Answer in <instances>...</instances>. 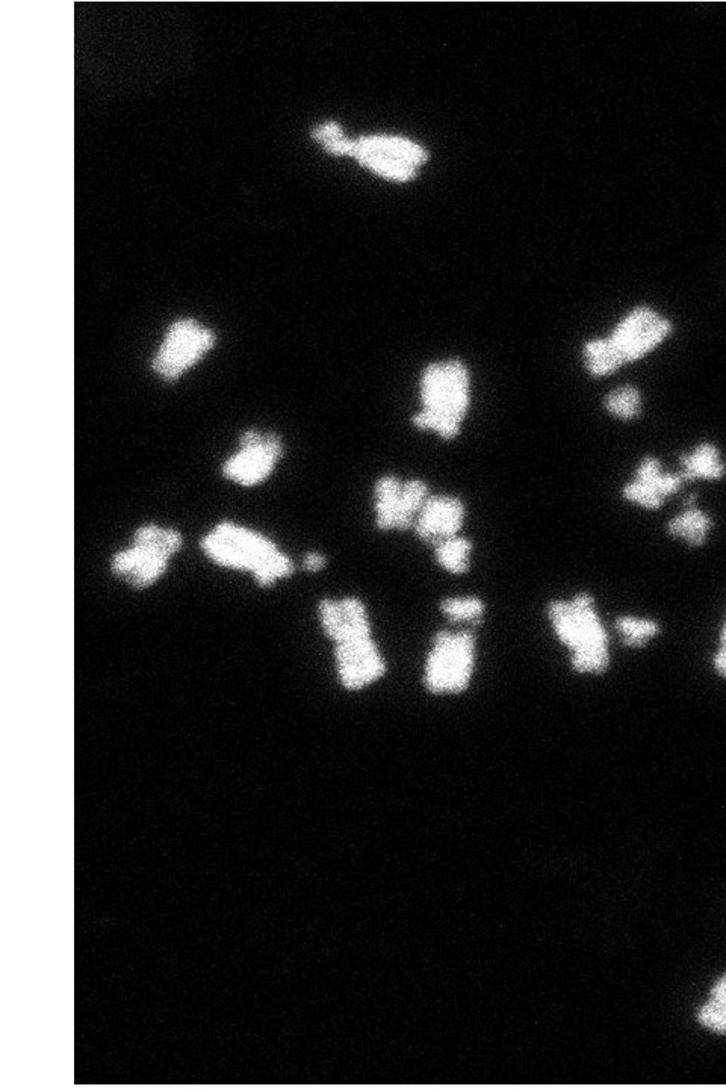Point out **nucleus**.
<instances>
[{"label": "nucleus", "mask_w": 726, "mask_h": 1089, "mask_svg": "<svg viewBox=\"0 0 726 1089\" xmlns=\"http://www.w3.org/2000/svg\"><path fill=\"white\" fill-rule=\"evenodd\" d=\"M354 156H356L362 164L373 168L377 173L392 177V179L409 180L415 176V170H413L412 165L398 161V159L386 158V156L365 152L356 153Z\"/></svg>", "instance_id": "nucleus-20"}, {"label": "nucleus", "mask_w": 726, "mask_h": 1089, "mask_svg": "<svg viewBox=\"0 0 726 1089\" xmlns=\"http://www.w3.org/2000/svg\"><path fill=\"white\" fill-rule=\"evenodd\" d=\"M326 566V557L323 554L311 553L306 556L305 568L311 572H318Z\"/></svg>", "instance_id": "nucleus-25"}, {"label": "nucleus", "mask_w": 726, "mask_h": 1089, "mask_svg": "<svg viewBox=\"0 0 726 1089\" xmlns=\"http://www.w3.org/2000/svg\"><path fill=\"white\" fill-rule=\"evenodd\" d=\"M475 639L469 633H439L427 661L426 684L435 693L468 687L474 669Z\"/></svg>", "instance_id": "nucleus-5"}, {"label": "nucleus", "mask_w": 726, "mask_h": 1089, "mask_svg": "<svg viewBox=\"0 0 726 1089\" xmlns=\"http://www.w3.org/2000/svg\"><path fill=\"white\" fill-rule=\"evenodd\" d=\"M680 468L684 481H716L726 474L722 453L711 442H702L689 453L681 454Z\"/></svg>", "instance_id": "nucleus-14"}, {"label": "nucleus", "mask_w": 726, "mask_h": 1089, "mask_svg": "<svg viewBox=\"0 0 726 1089\" xmlns=\"http://www.w3.org/2000/svg\"><path fill=\"white\" fill-rule=\"evenodd\" d=\"M684 483L686 481L680 472H664L660 460L645 457L636 469L633 480L625 486L624 497L637 506L658 510L664 501L683 488Z\"/></svg>", "instance_id": "nucleus-11"}, {"label": "nucleus", "mask_w": 726, "mask_h": 1089, "mask_svg": "<svg viewBox=\"0 0 726 1089\" xmlns=\"http://www.w3.org/2000/svg\"><path fill=\"white\" fill-rule=\"evenodd\" d=\"M698 1018L711 1031L726 1034V1003L711 1000L701 1009Z\"/></svg>", "instance_id": "nucleus-23"}, {"label": "nucleus", "mask_w": 726, "mask_h": 1089, "mask_svg": "<svg viewBox=\"0 0 726 1089\" xmlns=\"http://www.w3.org/2000/svg\"><path fill=\"white\" fill-rule=\"evenodd\" d=\"M339 677L347 689L359 690L385 674V663L371 637L336 643Z\"/></svg>", "instance_id": "nucleus-10"}, {"label": "nucleus", "mask_w": 726, "mask_h": 1089, "mask_svg": "<svg viewBox=\"0 0 726 1089\" xmlns=\"http://www.w3.org/2000/svg\"><path fill=\"white\" fill-rule=\"evenodd\" d=\"M711 996H713L714 1000H719V1002L726 1003V976H723L720 981H717V984L714 985L713 993H711Z\"/></svg>", "instance_id": "nucleus-26"}, {"label": "nucleus", "mask_w": 726, "mask_h": 1089, "mask_svg": "<svg viewBox=\"0 0 726 1089\" xmlns=\"http://www.w3.org/2000/svg\"><path fill=\"white\" fill-rule=\"evenodd\" d=\"M320 618L327 636L336 643L371 637L367 609L359 599H324L320 604Z\"/></svg>", "instance_id": "nucleus-12"}, {"label": "nucleus", "mask_w": 726, "mask_h": 1089, "mask_svg": "<svg viewBox=\"0 0 726 1089\" xmlns=\"http://www.w3.org/2000/svg\"><path fill=\"white\" fill-rule=\"evenodd\" d=\"M619 634L627 645L642 646L643 643L657 636V624L651 621H640L634 618H621L616 622Z\"/></svg>", "instance_id": "nucleus-22"}, {"label": "nucleus", "mask_w": 726, "mask_h": 1089, "mask_svg": "<svg viewBox=\"0 0 726 1089\" xmlns=\"http://www.w3.org/2000/svg\"><path fill=\"white\" fill-rule=\"evenodd\" d=\"M672 332V324L652 309L639 308L631 312L624 323L607 339L619 362H636L654 350Z\"/></svg>", "instance_id": "nucleus-9"}, {"label": "nucleus", "mask_w": 726, "mask_h": 1089, "mask_svg": "<svg viewBox=\"0 0 726 1089\" xmlns=\"http://www.w3.org/2000/svg\"><path fill=\"white\" fill-rule=\"evenodd\" d=\"M215 342L212 330L194 320H179L170 327L156 353L153 371L165 382H176L214 348Z\"/></svg>", "instance_id": "nucleus-6"}, {"label": "nucleus", "mask_w": 726, "mask_h": 1089, "mask_svg": "<svg viewBox=\"0 0 726 1089\" xmlns=\"http://www.w3.org/2000/svg\"><path fill=\"white\" fill-rule=\"evenodd\" d=\"M429 489L422 481L406 484L395 477H383L376 484L377 524L382 530H406L415 521L424 504Z\"/></svg>", "instance_id": "nucleus-8"}, {"label": "nucleus", "mask_w": 726, "mask_h": 1089, "mask_svg": "<svg viewBox=\"0 0 726 1089\" xmlns=\"http://www.w3.org/2000/svg\"><path fill=\"white\" fill-rule=\"evenodd\" d=\"M584 357H586L587 370L595 377L610 376L622 367V363L613 353L607 339L587 344L584 348Z\"/></svg>", "instance_id": "nucleus-18"}, {"label": "nucleus", "mask_w": 726, "mask_h": 1089, "mask_svg": "<svg viewBox=\"0 0 726 1089\" xmlns=\"http://www.w3.org/2000/svg\"><path fill=\"white\" fill-rule=\"evenodd\" d=\"M239 445L241 450L224 463L223 475L241 486H256L267 480L283 456L282 439L274 433L246 430Z\"/></svg>", "instance_id": "nucleus-7"}, {"label": "nucleus", "mask_w": 726, "mask_h": 1089, "mask_svg": "<svg viewBox=\"0 0 726 1089\" xmlns=\"http://www.w3.org/2000/svg\"><path fill=\"white\" fill-rule=\"evenodd\" d=\"M184 545L182 534L173 528L146 524L138 528L134 545L115 554L111 569L131 586L146 589L165 574L170 557Z\"/></svg>", "instance_id": "nucleus-4"}, {"label": "nucleus", "mask_w": 726, "mask_h": 1089, "mask_svg": "<svg viewBox=\"0 0 726 1089\" xmlns=\"http://www.w3.org/2000/svg\"><path fill=\"white\" fill-rule=\"evenodd\" d=\"M548 613L560 640L574 652L575 671L590 674L605 671L609 666V643L596 616L593 599L578 595L569 602H553Z\"/></svg>", "instance_id": "nucleus-3"}, {"label": "nucleus", "mask_w": 726, "mask_h": 1089, "mask_svg": "<svg viewBox=\"0 0 726 1089\" xmlns=\"http://www.w3.org/2000/svg\"><path fill=\"white\" fill-rule=\"evenodd\" d=\"M441 609L453 622H477L484 613L483 602L477 598L447 599Z\"/></svg>", "instance_id": "nucleus-21"}, {"label": "nucleus", "mask_w": 726, "mask_h": 1089, "mask_svg": "<svg viewBox=\"0 0 726 1089\" xmlns=\"http://www.w3.org/2000/svg\"><path fill=\"white\" fill-rule=\"evenodd\" d=\"M424 410L413 418L418 429L433 430L442 438L459 435L460 424L469 407V376L460 362L430 365L421 380Z\"/></svg>", "instance_id": "nucleus-2"}, {"label": "nucleus", "mask_w": 726, "mask_h": 1089, "mask_svg": "<svg viewBox=\"0 0 726 1089\" xmlns=\"http://www.w3.org/2000/svg\"><path fill=\"white\" fill-rule=\"evenodd\" d=\"M471 550V543L468 540L462 539V537H453V539L439 543L436 557L447 571L453 572V574H463V572L468 571Z\"/></svg>", "instance_id": "nucleus-19"}, {"label": "nucleus", "mask_w": 726, "mask_h": 1089, "mask_svg": "<svg viewBox=\"0 0 726 1089\" xmlns=\"http://www.w3.org/2000/svg\"><path fill=\"white\" fill-rule=\"evenodd\" d=\"M202 550L217 565L250 572L262 587L294 572V563L268 537L233 522L218 524L206 534Z\"/></svg>", "instance_id": "nucleus-1"}, {"label": "nucleus", "mask_w": 726, "mask_h": 1089, "mask_svg": "<svg viewBox=\"0 0 726 1089\" xmlns=\"http://www.w3.org/2000/svg\"><path fill=\"white\" fill-rule=\"evenodd\" d=\"M312 135H314L315 140H318L320 141V143L323 144L329 143V141L336 140V138L344 137V135H342L341 128H339L338 125H335V123H329V125L320 126V128L315 129L314 134Z\"/></svg>", "instance_id": "nucleus-24"}, {"label": "nucleus", "mask_w": 726, "mask_h": 1089, "mask_svg": "<svg viewBox=\"0 0 726 1089\" xmlns=\"http://www.w3.org/2000/svg\"><path fill=\"white\" fill-rule=\"evenodd\" d=\"M465 519L462 501L451 497L429 498L416 519L418 536L426 542L439 543L453 539Z\"/></svg>", "instance_id": "nucleus-13"}, {"label": "nucleus", "mask_w": 726, "mask_h": 1089, "mask_svg": "<svg viewBox=\"0 0 726 1089\" xmlns=\"http://www.w3.org/2000/svg\"><path fill=\"white\" fill-rule=\"evenodd\" d=\"M374 153V155L391 156L392 159L406 162L409 165H418L426 162L427 153L421 147L397 138L370 137L359 141H351L350 155L356 153Z\"/></svg>", "instance_id": "nucleus-15"}, {"label": "nucleus", "mask_w": 726, "mask_h": 1089, "mask_svg": "<svg viewBox=\"0 0 726 1089\" xmlns=\"http://www.w3.org/2000/svg\"><path fill=\"white\" fill-rule=\"evenodd\" d=\"M722 645H723L722 648H726V625H725V628H723Z\"/></svg>", "instance_id": "nucleus-27"}, {"label": "nucleus", "mask_w": 726, "mask_h": 1089, "mask_svg": "<svg viewBox=\"0 0 726 1089\" xmlns=\"http://www.w3.org/2000/svg\"><path fill=\"white\" fill-rule=\"evenodd\" d=\"M713 528V519L698 507H686V512L675 516L668 524V533L686 540L692 547H702Z\"/></svg>", "instance_id": "nucleus-16"}, {"label": "nucleus", "mask_w": 726, "mask_h": 1089, "mask_svg": "<svg viewBox=\"0 0 726 1089\" xmlns=\"http://www.w3.org/2000/svg\"><path fill=\"white\" fill-rule=\"evenodd\" d=\"M604 406L605 410L615 418L633 421L642 413V394L634 386H622L605 397Z\"/></svg>", "instance_id": "nucleus-17"}]
</instances>
